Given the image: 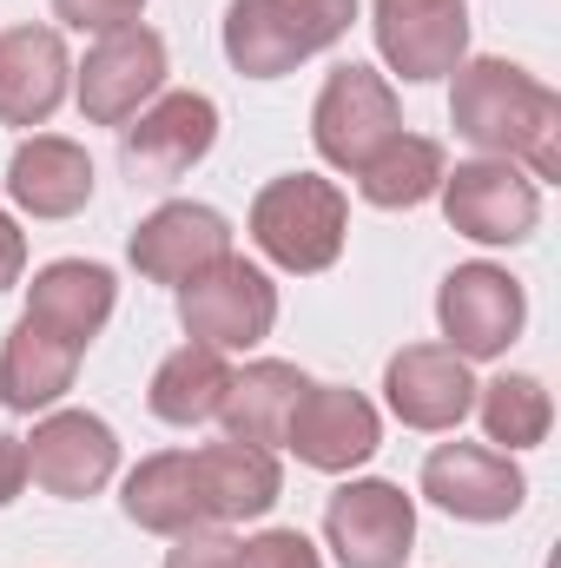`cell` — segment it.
Segmentation results:
<instances>
[{
    "label": "cell",
    "mask_w": 561,
    "mask_h": 568,
    "mask_svg": "<svg viewBox=\"0 0 561 568\" xmlns=\"http://www.w3.org/2000/svg\"><path fill=\"white\" fill-rule=\"evenodd\" d=\"M456 133L482 159L529 165V179H561V100L516 60H462L449 93Z\"/></svg>",
    "instance_id": "6da1fadb"
},
{
    "label": "cell",
    "mask_w": 561,
    "mask_h": 568,
    "mask_svg": "<svg viewBox=\"0 0 561 568\" xmlns=\"http://www.w3.org/2000/svg\"><path fill=\"white\" fill-rule=\"evenodd\" d=\"M357 20V0H232L225 7V60L245 80H278L290 67L330 53Z\"/></svg>",
    "instance_id": "7a4b0ae2"
},
{
    "label": "cell",
    "mask_w": 561,
    "mask_h": 568,
    "mask_svg": "<svg viewBox=\"0 0 561 568\" xmlns=\"http://www.w3.org/2000/svg\"><path fill=\"white\" fill-rule=\"evenodd\" d=\"M350 232V205L330 179L317 172H284L252 199V245L278 265V272H330Z\"/></svg>",
    "instance_id": "3957f363"
},
{
    "label": "cell",
    "mask_w": 561,
    "mask_h": 568,
    "mask_svg": "<svg viewBox=\"0 0 561 568\" xmlns=\"http://www.w3.org/2000/svg\"><path fill=\"white\" fill-rule=\"evenodd\" d=\"M397 133H404V106H397V93H390L384 73H370V67L350 60V67H337L324 80V93L310 106V140H317L324 165H337V172L357 179Z\"/></svg>",
    "instance_id": "277c9868"
},
{
    "label": "cell",
    "mask_w": 561,
    "mask_h": 568,
    "mask_svg": "<svg viewBox=\"0 0 561 568\" xmlns=\"http://www.w3.org/2000/svg\"><path fill=\"white\" fill-rule=\"evenodd\" d=\"M178 324H185L192 344H205L218 357L252 351L278 324V284L265 278L258 265H245V258H218L212 272L178 284Z\"/></svg>",
    "instance_id": "5b68a950"
},
{
    "label": "cell",
    "mask_w": 561,
    "mask_h": 568,
    "mask_svg": "<svg viewBox=\"0 0 561 568\" xmlns=\"http://www.w3.org/2000/svg\"><path fill=\"white\" fill-rule=\"evenodd\" d=\"M436 199H442V219L476 245H522L542 225V192L509 159H469V165L442 172Z\"/></svg>",
    "instance_id": "8992f818"
},
{
    "label": "cell",
    "mask_w": 561,
    "mask_h": 568,
    "mask_svg": "<svg viewBox=\"0 0 561 568\" xmlns=\"http://www.w3.org/2000/svg\"><path fill=\"white\" fill-rule=\"evenodd\" d=\"M522 317H529V297L522 284L509 278L502 265H456L442 291H436V324H442V344L462 357V364H482V357H502L516 337H522Z\"/></svg>",
    "instance_id": "52a82bcc"
},
{
    "label": "cell",
    "mask_w": 561,
    "mask_h": 568,
    "mask_svg": "<svg viewBox=\"0 0 561 568\" xmlns=\"http://www.w3.org/2000/svg\"><path fill=\"white\" fill-rule=\"evenodd\" d=\"M324 542L344 568H404L417 542V503L384 476L344 483L324 509Z\"/></svg>",
    "instance_id": "ba28073f"
},
{
    "label": "cell",
    "mask_w": 561,
    "mask_h": 568,
    "mask_svg": "<svg viewBox=\"0 0 561 568\" xmlns=\"http://www.w3.org/2000/svg\"><path fill=\"white\" fill-rule=\"evenodd\" d=\"M73 73H80V113L93 126H133L165 87V40L152 27L100 33V47Z\"/></svg>",
    "instance_id": "9c48e42d"
},
{
    "label": "cell",
    "mask_w": 561,
    "mask_h": 568,
    "mask_svg": "<svg viewBox=\"0 0 561 568\" xmlns=\"http://www.w3.org/2000/svg\"><path fill=\"white\" fill-rule=\"evenodd\" d=\"M113 469H120V436L93 410H53L27 436V476L60 503L100 496L113 483Z\"/></svg>",
    "instance_id": "30bf717a"
},
{
    "label": "cell",
    "mask_w": 561,
    "mask_h": 568,
    "mask_svg": "<svg viewBox=\"0 0 561 568\" xmlns=\"http://www.w3.org/2000/svg\"><path fill=\"white\" fill-rule=\"evenodd\" d=\"M422 496L456 523H509L529 496V476L509 463V449L436 443L429 463H422Z\"/></svg>",
    "instance_id": "8fae6325"
},
{
    "label": "cell",
    "mask_w": 561,
    "mask_h": 568,
    "mask_svg": "<svg viewBox=\"0 0 561 568\" xmlns=\"http://www.w3.org/2000/svg\"><path fill=\"white\" fill-rule=\"evenodd\" d=\"M218 145V106L205 93H159L133 126H120V159L145 185L185 179Z\"/></svg>",
    "instance_id": "7c38bea8"
},
{
    "label": "cell",
    "mask_w": 561,
    "mask_h": 568,
    "mask_svg": "<svg viewBox=\"0 0 561 568\" xmlns=\"http://www.w3.org/2000/svg\"><path fill=\"white\" fill-rule=\"evenodd\" d=\"M384 443V424L370 410V397L344 390V384H310L284 424V449L304 463V469H324V476H344L357 463H370Z\"/></svg>",
    "instance_id": "4fadbf2b"
},
{
    "label": "cell",
    "mask_w": 561,
    "mask_h": 568,
    "mask_svg": "<svg viewBox=\"0 0 561 568\" xmlns=\"http://www.w3.org/2000/svg\"><path fill=\"white\" fill-rule=\"evenodd\" d=\"M370 27H377V53L410 87L442 80L469 60V7L462 0H377Z\"/></svg>",
    "instance_id": "5bb4252c"
},
{
    "label": "cell",
    "mask_w": 561,
    "mask_h": 568,
    "mask_svg": "<svg viewBox=\"0 0 561 568\" xmlns=\"http://www.w3.org/2000/svg\"><path fill=\"white\" fill-rule=\"evenodd\" d=\"M384 397H390V417L404 429L442 436L476 410V377L449 344H404L384 371Z\"/></svg>",
    "instance_id": "9a60e30c"
},
{
    "label": "cell",
    "mask_w": 561,
    "mask_h": 568,
    "mask_svg": "<svg viewBox=\"0 0 561 568\" xmlns=\"http://www.w3.org/2000/svg\"><path fill=\"white\" fill-rule=\"evenodd\" d=\"M133 265L152 284H192L198 272H212L218 258H232V225L212 212V205H192V199H172L159 205L152 219H140L133 232Z\"/></svg>",
    "instance_id": "2e32d148"
},
{
    "label": "cell",
    "mask_w": 561,
    "mask_h": 568,
    "mask_svg": "<svg viewBox=\"0 0 561 568\" xmlns=\"http://www.w3.org/2000/svg\"><path fill=\"white\" fill-rule=\"evenodd\" d=\"M73 60L60 27H7L0 33V126H47L67 100Z\"/></svg>",
    "instance_id": "e0dca14e"
},
{
    "label": "cell",
    "mask_w": 561,
    "mask_h": 568,
    "mask_svg": "<svg viewBox=\"0 0 561 568\" xmlns=\"http://www.w3.org/2000/svg\"><path fill=\"white\" fill-rule=\"evenodd\" d=\"M192 476H198V496H205V523L212 529H232V523H252L265 516L284 496V469L272 449H252V443H205L192 449Z\"/></svg>",
    "instance_id": "ac0fdd59"
},
{
    "label": "cell",
    "mask_w": 561,
    "mask_h": 568,
    "mask_svg": "<svg viewBox=\"0 0 561 568\" xmlns=\"http://www.w3.org/2000/svg\"><path fill=\"white\" fill-rule=\"evenodd\" d=\"M113 304H120L113 272H106V265H86V258H60V265L33 272V284H27V317H33L40 331L67 337L73 351H86V344L106 331Z\"/></svg>",
    "instance_id": "d6986e66"
},
{
    "label": "cell",
    "mask_w": 561,
    "mask_h": 568,
    "mask_svg": "<svg viewBox=\"0 0 561 568\" xmlns=\"http://www.w3.org/2000/svg\"><path fill=\"white\" fill-rule=\"evenodd\" d=\"M7 199L33 219H73L93 199V159L86 145L60 140V133H33L7 159Z\"/></svg>",
    "instance_id": "ffe728a7"
},
{
    "label": "cell",
    "mask_w": 561,
    "mask_h": 568,
    "mask_svg": "<svg viewBox=\"0 0 561 568\" xmlns=\"http://www.w3.org/2000/svg\"><path fill=\"white\" fill-rule=\"evenodd\" d=\"M80 357H86V351H73L67 337L40 331V324L20 311V324H13V331H7V344H0V404H7L13 417L53 410V404L73 390Z\"/></svg>",
    "instance_id": "44dd1931"
},
{
    "label": "cell",
    "mask_w": 561,
    "mask_h": 568,
    "mask_svg": "<svg viewBox=\"0 0 561 568\" xmlns=\"http://www.w3.org/2000/svg\"><path fill=\"white\" fill-rule=\"evenodd\" d=\"M310 390V377L297 364H278V357H258L245 371H232V390L218 404V424L232 443H252V449H278L284 424L297 410V397Z\"/></svg>",
    "instance_id": "7402d4cb"
},
{
    "label": "cell",
    "mask_w": 561,
    "mask_h": 568,
    "mask_svg": "<svg viewBox=\"0 0 561 568\" xmlns=\"http://www.w3.org/2000/svg\"><path fill=\"white\" fill-rule=\"evenodd\" d=\"M120 509H126V523H140L152 536L212 529V523H205L198 476H192V449H159V456H145L140 469L126 476V489H120Z\"/></svg>",
    "instance_id": "603a6c76"
},
{
    "label": "cell",
    "mask_w": 561,
    "mask_h": 568,
    "mask_svg": "<svg viewBox=\"0 0 561 568\" xmlns=\"http://www.w3.org/2000/svg\"><path fill=\"white\" fill-rule=\"evenodd\" d=\"M225 390H232V364H225L218 351H205V344H178V351L152 371L145 404H152L159 424L192 429V424H212V417H218Z\"/></svg>",
    "instance_id": "cb8c5ba5"
},
{
    "label": "cell",
    "mask_w": 561,
    "mask_h": 568,
    "mask_svg": "<svg viewBox=\"0 0 561 568\" xmlns=\"http://www.w3.org/2000/svg\"><path fill=\"white\" fill-rule=\"evenodd\" d=\"M442 172H449L442 145L422 140V133H397V140L357 172V192H364L377 212H410V205H422V199H436Z\"/></svg>",
    "instance_id": "d4e9b609"
},
{
    "label": "cell",
    "mask_w": 561,
    "mask_h": 568,
    "mask_svg": "<svg viewBox=\"0 0 561 568\" xmlns=\"http://www.w3.org/2000/svg\"><path fill=\"white\" fill-rule=\"evenodd\" d=\"M476 410H482L489 443H502V449H536L549 436V424H555V404H549L542 377H529V371H509L496 384H476Z\"/></svg>",
    "instance_id": "484cf974"
},
{
    "label": "cell",
    "mask_w": 561,
    "mask_h": 568,
    "mask_svg": "<svg viewBox=\"0 0 561 568\" xmlns=\"http://www.w3.org/2000/svg\"><path fill=\"white\" fill-rule=\"evenodd\" d=\"M238 568H324V562H317L310 536H297V529H265V536L238 542Z\"/></svg>",
    "instance_id": "4316f807"
},
{
    "label": "cell",
    "mask_w": 561,
    "mask_h": 568,
    "mask_svg": "<svg viewBox=\"0 0 561 568\" xmlns=\"http://www.w3.org/2000/svg\"><path fill=\"white\" fill-rule=\"evenodd\" d=\"M145 0H53V13L73 27V33H120V27H140Z\"/></svg>",
    "instance_id": "83f0119b"
},
{
    "label": "cell",
    "mask_w": 561,
    "mask_h": 568,
    "mask_svg": "<svg viewBox=\"0 0 561 568\" xmlns=\"http://www.w3.org/2000/svg\"><path fill=\"white\" fill-rule=\"evenodd\" d=\"M165 568H238V542L225 529H192V536H172V556Z\"/></svg>",
    "instance_id": "f1b7e54d"
},
{
    "label": "cell",
    "mask_w": 561,
    "mask_h": 568,
    "mask_svg": "<svg viewBox=\"0 0 561 568\" xmlns=\"http://www.w3.org/2000/svg\"><path fill=\"white\" fill-rule=\"evenodd\" d=\"M27 489V443L13 429H0V509Z\"/></svg>",
    "instance_id": "f546056e"
},
{
    "label": "cell",
    "mask_w": 561,
    "mask_h": 568,
    "mask_svg": "<svg viewBox=\"0 0 561 568\" xmlns=\"http://www.w3.org/2000/svg\"><path fill=\"white\" fill-rule=\"evenodd\" d=\"M20 272H27V239H20V225L0 212V291L20 284Z\"/></svg>",
    "instance_id": "4dcf8cb0"
}]
</instances>
